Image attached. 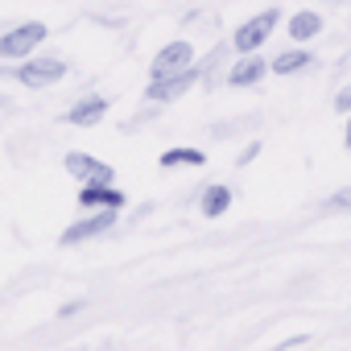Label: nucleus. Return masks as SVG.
Segmentation results:
<instances>
[{
    "label": "nucleus",
    "mask_w": 351,
    "mask_h": 351,
    "mask_svg": "<svg viewBox=\"0 0 351 351\" xmlns=\"http://www.w3.org/2000/svg\"><path fill=\"white\" fill-rule=\"evenodd\" d=\"M310 62H314L310 50H285V54H277V58L269 62V71H273V75H298V71H306Z\"/></svg>",
    "instance_id": "obj_12"
},
{
    "label": "nucleus",
    "mask_w": 351,
    "mask_h": 351,
    "mask_svg": "<svg viewBox=\"0 0 351 351\" xmlns=\"http://www.w3.org/2000/svg\"><path fill=\"white\" fill-rule=\"evenodd\" d=\"M326 207H339V211H351V191H339V195H330V203Z\"/></svg>",
    "instance_id": "obj_15"
},
{
    "label": "nucleus",
    "mask_w": 351,
    "mask_h": 351,
    "mask_svg": "<svg viewBox=\"0 0 351 351\" xmlns=\"http://www.w3.org/2000/svg\"><path fill=\"white\" fill-rule=\"evenodd\" d=\"M161 165L165 169H173V165H207V153H199V149H169V153H161Z\"/></svg>",
    "instance_id": "obj_14"
},
{
    "label": "nucleus",
    "mask_w": 351,
    "mask_h": 351,
    "mask_svg": "<svg viewBox=\"0 0 351 351\" xmlns=\"http://www.w3.org/2000/svg\"><path fill=\"white\" fill-rule=\"evenodd\" d=\"M265 75H269V62H265V58H256V54H240V62L228 71V87H256Z\"/></svg>",
    "instance_id": "obj_8"
},
{
    "label": "nucleus",
    "mask_w": 351,
    "mask_h": 351,
    "mask_svg": "<svg viewBox=\"0 0 351 351\" xmlns=\"http://www.w3.org/2000/svg\"><path fill=\"white\" fill-rule=\"evenodd\" d=\"M277 21H281V13H277V9H265V13H256L252 21H244V25L232 34V46H236V54H256V50H261L269 38H273Z\"/></svg>",
    "instance_id": "obj_1"
},
{
    "label": "nucleus",
    "mask_w": 351,
    "mask_h": 351,
    "mask_svg": "<svg viewBox=\"0 0 351 351\" xmlns=\"http://www.w3.org/2000/svg\"><path fill=\"white\" fill-rule=\"evenodd\" d=\"M289 34H293V42H310V38H318V34H322V17H318V13H310V9H302V13H293Z\"/></svg>",
    "instance_id": "obj_13"
},
{
    "label": "nucleus",
    "mask_w": 351,
    "mask_h": 351,
    "mask_svg": "<svg viewBox=\"0 0 351 351\" xmlns=\"http://www.w3.org/2000/svg\"><path fill=\"white\" fill-rule=\"evenodd\" d=\"M347 116H351V112H347ZM347 145H351V120H347Z\"/></svg>",
    "instance_id": "obj_19"
},
{
    "label": "nucleus",
    "mask_w": 351,
    "mask_h": 351,
    "mask_svg": "<svg viewBox=\"0 0 351 351\" xmlns=\"http://www.w3.org/2000/svg\"><path fill=\"white\" fill-rule=\"evenodd\" d=\"M335 108H339V112H351V91H339V95H335Z\"/></svg>",
    "instance_id": "obj_17"
},
{
    "label": "nucleus",
    "mask_w": 351,
    "mask_h": 351,
    "mask_svg": "<svg viewBox=\"0 0 351 351\" xmlns=\"http://www.w3.org/2000/svg\"><path fill=\"white\" fill-rule=\"evenodd\" d=\"M46 42V25L42 21H25L17 29H9L0 38V58H29L38 46Z\"/></svg>",
    "instance_id": "obj_2"
},
{
    "label": "nucleus",
    "mask_w": 351,
    "mask_h": 351,
    "mask_svg": "<svg viewBox=\"0 0 351 351\" xmlns=\"http://www.w3.org/2000/svg\"><path fill=\"white\" fill-rule=\"evenodd\" d=\"M79 310H83V302H66V306H62L58 314H62V318H71V314H79Z\"/></svg>",
    "instance_id": "obj_18"
},
{
    "label": "nucleus",
    "mask_w": 351,
    "mask_h": 351,
    "mask_svg": "<svg viewBox=\"0 0 351 351\" xmlns=\"http://www.w3.org/2000/svg\"><path fill=\"white\" fill-rule=\"evenodd\" d=\"M195 83H199V71H195V66H186V71H173V75H157V79L145 87V95H149L153 104H165V99L186 95Z\"/></svg>",
    "instance_id": "obj_4"
},
{
    "label": "nucleus",
    "mask_w": 351,
    "mask_h": 351,
    "mask_svg": "<svg viewBox=\"0 0 351 351\" xmlns=\"http://www.w3.org/2000/svg\"><path fill=\"white\" fill-rule=\"evenodd\" d=\"M256 153H261V141H252V145H248V149L236 157V165H248V161H256Z\"/></svg>",
    "instance_id": "obj_16"
},
{
    "label": "nucleus",
    "mask_w": 351,
    "mask_h": 351,
    "mask_svg": "<svg viewBox=\"0 0 351 351\" xmlns=\"http://www.w3.org/2000/svg\"><path fill=\"white\" fill-rule=\"evenodd\" d=\"M112 223H116V211H112V207H99L95 215H87V219H79V223H71V228L62 232V248L83 244V240H95V236H104Z\"/></svg>",
    "instance_id": "obj_5"
},
{
    "label": "nucleus",
    "mask_w": 351,
    "mask_h": 351,
    "mask_svg": "<svg viewBox=\"0 0 351 351\" xmlns=\"http://www.w3.org/2000/svg\"><path fill=\"white\" fill-rule=\"evenodd\" d=\"M79 203H83V207H91V211H99V207H112V211H120V207H124V195H120L112 182H83V191H79Z\"/></svg>",
    "instance_id": "obj_9"
},
{
    "label": "nucleus",
    "mask_w": 351,
    "mask_h": 351,
    "mask_svg": "<svg viewBox=\"0 0 351 351\" xmlns=\"http://www.w3.org/2000/svg\"><path fill=\"white\" fill-rule=\"evenodd\" d=\"M66 169L75 173L79 182H116V169L95 161L91 153H66Z\"/></svg>",
    "instance_id": "obj_6"
},
{
    "label": "nucleus",
    "mask_w": 351,
    "mask_h": 351,
    "mask_svg": "<svg viewBox=\"0 0 351 351\" xmlns=\"http://www.w3.org/2000/svg\"><path fill=\"white\" fill-rule=\"evenodd\" d=\"M104 116H108V99H104V95H87V99H79V104L66 112V124L91 128V124H99Z\"/></svg>",
    "instance_id": "obj_10"
},
{
    "label": "nucleus",
    "mask_w": 351,
    "mask_h": 351,
    "mask_svg": "<svg viewBox=\"0 0 351 351\" xmlns=\"http://www.w3.org/2000/svg\"><path fill=\"white\" fill-rule=\"evenodd\" d=\"M62 75H66V62H62V58H50V54L25 58V62L17 66V83H25V87H54Z\"/></svg>",
    "instance_id": "obj_3"
},
{
    "label": "nucleus",
    "mask_w": 351,
    "mask_h": 351,
    "mask_svg": "<svg viewBox=\"0 0 351 351\" xmlns=\"http://www.w3.org/2000/svg\"><path fill=\"white\" fill-rule=\"evenodd\" d=\"M228 207H232V191H228L223 182L207 186V191H203V199H199L203 219H219V215H228Z\"/></svg>",
    "instance_id": "obj_11"
},
{
    "label": "nucleus",
    "mask_w": 351,
    "mask_h": 351,
    "mask_svg": "<svg viewBox=\"0 0 351 351\" xmlns=\"http://www.w3.org/2000/svg\"><path fill=\"white\" fill-rule=\"evenodd\" d=\"M195 62V46L191 42H169L161 46V54L153 58V79L157 75H173V71H186Z\"/></svg>",
    "instance_id": "obj_7"
}]
</instances>
